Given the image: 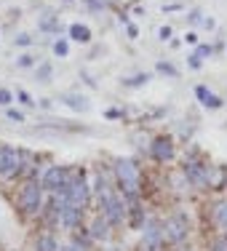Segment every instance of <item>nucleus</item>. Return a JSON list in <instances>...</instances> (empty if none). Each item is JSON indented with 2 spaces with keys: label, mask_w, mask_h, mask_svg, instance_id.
Wrapping results in <instances>:
<instances>
[{
  "label": "nucleus",
  "mask_w": 227,
  "mask_h": 251,
  "mask_svg": "<svg viewBox=\"0 0 227 251\" xmlns=\"http://www.w3.org/2000/svg\"><path fill=\"white\" fill-rule=\"evenodd\" d=\"M16 166H19V152H16L14 147L3 145V147H0V174L11 176L16 171Z\"/></svg>",
  "instance_id": "1"
},
{
  "label": "nucleus",
  "mask_w": 227,
  "mask_h": 251,
  "mask_svg": "<svg viewBox=\"0 0 227 251\" xmlns=\"http://www.w3.org/2000/svg\"><path fill=\"white\" fill-rule=\"evenodd\" d=\"M118 176H121L123 187H126L128 193H134V190H136V169H134V163L121 160V163H118Z\"/></svg>",
  "instance_id": "2"
},
{
  "label": "nucleus",
  "mask_w": 227,
  "mask_h": 251,
  "mask_svg": "<svg viewBox=\"0 0 227 251\" xmlns=\"http://www.w3.org/2000/svg\"><path fill=\"white\" fill-rule=\"evenodd\" d=\"M67 179V174H64V169H59V166H53V169L46 171V176H43V184L46 187H51V190H67L70 184L64 182Z\"/></svg>",
  "instance_id": "3"
},
{
  "label": "nucleus",
  "mask_w": 227,
  "mask_h": 251,
  "mask_svg": "<svg viewBox=\"0 0 227 251\" xmlns=\"http://www.w3.org/2000/svg\"><path fill=\"white\" fill-rule=\"evenodd\" d=\"M22 206L25 211H38L40 208V187L38 184H27L25 193H22Z\"/></svg>",
  "instance_id": "4"
},
{
  "label": "nucleus",
  "mask_w": 227,
  "mask_h": 251,
  "mask_svg": "<svg viewBox=\"0 0 227 251\" xmlns=\"http://www.w3.org/2000/svg\"><path fill=\"white\" fill-rule=\"evenodd\" d=\"M64 195L70 198V203H73V206H83V203H86V198H88V190H86V184H83V182H73L67 190H64Z\"/></svg>",
  "instance_id": "5"
},
{
  "label": "nucleus",
  "mask_w": 227,
  "mask_h": 251,
  "mask_svg": "<svg viewBox=\"0 0 227 251\" xmlns=\"http://www.w3.org/2000/svg\"><path fill=\"white\" fill-rule=\"evenodd\" d=\"M195 97H198V99L203 101V107H208V110H219V107H222V99L214 97V94L208 91L206 86H198V88H195Z\"/></svg>",
  "instance_id": "6"
},
{
  "label": "nucleus",
  "mask_w": 227,
  "mask_h": 251,
  "mask_svg": "<svg viewBox=\"0 0 227 251\" xmlns=\"http://www.w3.org/2000/svg\"><path fill=\"white\" fill-rule=\"evenodd\" d=\"M70 38L77 40V43H88L91 40V29L86 25H70Z\"/></svg>",
  "instance_id": "7"
},
{
  "label": "nucleus",
  "mask_w": 227,
  "mask_h": 251,
  "mask_svg": "<svg viewBox=\"0 0 227 251\" xmlns=\"http://www.w3.org/2000/svg\"><path fill=\"white\" fill-rule=\"evenodd\" d=\"M62 101H67V104L73 107V110H80V112H86L88 107H91V104H88V99H86V97H77V94H64V97H62Z\"/></svg>",
  "instance_id": "8"
},
{
  "label": "nucleus",
  "mask_w": 227,
  "mask_h": 251,
  "mask_svg": "<svg viewBox=\"0 0 227 251\" xmlns=\"http://www.w3.org/2000/svg\"><path fill=\"white\" fill-rule=\"evenodd\" d=\"M152 152H155V158H160V160H166V158H171V155H174V150H171V145H169L166 139H158V142H155Z\"/></svg>",
  "instance_id": "9"
},
{
  "label": "nucleus",
  "mask_w": 227,
  "mask_h": 251,
  "mask_svg": "<svg viewBox=\"0 0 227 251\" xmlns=\"http://www.w3.org/2000/svg\"><path fill=\"white\" fill-rule=\"evenodd\" d=\"M62 219H64V225H75L77 219H80V208H77V206L62 208Z\"/></svg>",
  "instance_id": "10"
},
{
  "label": "nucleus",
  "mask_w": 227,
  "mask_h": 251,
  "mask_svg": "<svg viewBox=\"0 0 227 251\" xmlns=\"http://www.w3.org/2000/svg\"><path fill=\"white\" fill-rule=\"evenodd\" d=\"M40 29H46V32H59L62 25H59L56 16H43V19H40Z\"/></svg>",
  "instance_id": "11"
},
{
  "label": "nucleus",
  "mask_w": 227,
  "mask_h": 251,
  "mask_svg": "<svg viewBox=\"0 0 227 251\" xmlns=\"http://www.w3.org/2000/svg\"><path fill=\"white\" fill-rule=\"evenodd\" d=\"M147 80H150V75H134V77H126V80H123V86H131V88H134V86H145V83Z\"/></svg>",
  "instance_id": "12"
},
{
  "label": "nucleus",
  "mask_w": 227,
  "mask_h": 251,
  "mask_svg": "<svg viewBox=\"0 0 227 251\" xmlns=\"http://www.w3.org/2000/svg\"><path fill=\"white\" fill-rule=\"evenodd\" d=\"M158 70H160L163 75H171V77H177V75H179V73H177V67H174V64H169V62H158Z\"/></svg>",
  "instance_id": "13"
},
{
  "label": "nucleus",
  "mask_w": 227,
  "mask_h": 251,
  "mask_svg": "<svg viewBox=\"0 0 227 251\" xmlns=\"http://www.w3.org/2000/svg\"><path fill=\"white\" fill-rule=\"evenodd\" d=\"M67 51H70L67 40H56V43H53V53H56V56H67Z\"/></svg>",
  "instance_id": "14"
},
{
  "label": "nucleus",
  "mask_w": 227,
  "mask_h": 251,
  "mask_svg": "<svg viewBox=\"0 0 227 251\" xmlns=\"http://www.w3.org/2000/svg\"><path fill=\"white\" fill-rule=\"evenodd\" d=\"M38 249H40V251H56V243H53L51 238H40V241H38Z\"/></svg>",
  "instance_id": "15"
},
{
  "label": "nucleus",
  "mask_w": 227,
  "mask_h": 251,
  "mask_svg": "<svg viewBox=\"0 0 227 251\" xmlns=\"http://www.w3.org/2000/svg\"><path fill=\"white\" fill-rule=\"evenodd\" d=\"M49 77H51V64H40V70H38V80L49 83Z\"/></svg>",
  "instance_id": "16"
},
{
  "label": "nucleus",
  "mask_w": 227,
  "mask_h": 251,
  "mask_svg": "<svg viewBox=\"0 0 227 251\" xmlns=\"http://www.w3.org/2000/svg\"><path fill=\"white\" fill-rule=\"evenodd\" d=\"M32 62H35V56H29V53H25V56L16 59V64H19V67H29Z\"/></svg>",
  "instance_id": "17"
},
{
  "label": "nucleus",
  "mask_w": 227,
  "mask_h": 251,
  "mask_svg": "<svg viewBox=\"0 0 227 251\" xmlns=\"http://www.w3.org/2000/svg\"><path fill=\"white\" fill-rule=\"evenodd\" d=\"M5 115H8V121H16V123H22V121H25V115H22L19 110H8Z\"/></svg>",
  "instance_id": "18"
},
{
  "label": "nucleus",
  "mask_w": 227,
  "mask_h": 251,
  "mask_svg": "<svg viewBox=\"0 0 227 251\" xmlns=\"http://www.w3.org/2000/svg\"><path fill=\"white\" fill-rule=\"evenodd\" d=\"M11 99H14V97H11V91H5V88H0V107H5Z\"/></svg>",
  "instance_id": "19"
},
{
  "label": "nucleus",
  "mask_w": 227,
  "mask_h": 251,
  "mask_svg": "<svg viewBox=\"0 0 227 251\" xmlns=\"http://www.w3.org/2000/svg\"><path fill=\"white\" fill-rule=\"evenodd\" d=\"M158 38H160V40H163V43H166V40L171 38V27H160V29H158Z\"/></svg>",
  "instance_id": "20"
},
{
  "label": "nucleus",
  "mask_w": 227,
  "mask_h": 251,
  "mask_svg": "<svg viewBox=\"0 0 227 251\" xmlns=\"http://www.w3.org/2000/svg\"><path fill=\"white\" fill-rule=\"evenodd\" d=\"M219 222H222V227H227V203L219 206Z\"/></svg>",
  "instance_id": "21"
},
{
  "label": "nucleus",
  "mask_w": 227,
  "mask_h": 251,
  "mask_svg": "<svg viewBox=\"0 0 227 251\" xmlns=\"http://www.w3.org/2000/svg\"><path fill=\"white\" fill-rule=\"evenodd\" d=\"M201 56H198V53H193V56H190V67H193V70H201Z\"/></svg>",
  "instance_id": "22"
},
{
  "label": "nucleus",
  "mask_w": 227,
  "mask_h": 251,
  "mask_svg": "<svg viewBox=\"0 0 227 251\" xmlns=\"http://www.w3.org/2000/svg\"><path fill=\"white\" fill-rule=\"evenodd\" d=\"M29 43H32L29 35H19V38H16V46H29Z\"/></svg>",
  "instance_id": "23"
},
{
  "label": "nucleus",
  "mask_w": 227,
  "mask_h": 251,
  "mask_svg": "<svg viewBox=\"0 0 227 251\" xmlns=\"http://www.w3.org/2000/svg\"><path fill=\"white\" fill-rule=\"evenodd\" d=\"M201 11H193V14H190V22H193V25H198V22H206V19H201Z\"/></svg>",
  "instance_id": "24"
},
{
  "label": "nucleus",
  "mask_w": 227,
  "mask_h": 251,
  "mask_svg": "<svg viewBox=\"0 0 227 251\" xmlns=\"http://www.w3.org/2000/svg\"><path fill=\"white\" fill-rule=\"evenodd\" d=\"M214 251H227V241H225V238H222V241L214 243Z\"/></svg>",
  "instance_id": "25"
},
{
  "label": "nucleus",
  "mask_w": 227,
  "mask_h": 251,
  "mask_svg": "<svg viewBox=\"0 0 227 251\" xmlns=\"http://www.w3.org/2000/svg\"><path fill=\"white\" fill-rule=\"evenodd\" d=\"M198 56H211V46H201V49H198Z\"/></svg>",
  "instance_id": "26"
},
{
  "label": "nucleus",
  "mask_w": 227,
  "mask_h": 251,
  "mask_svg": "<svg viewBox=\"0 0 227 251\" xmlns=\"http://www.w3.org/2000/svg\"><path fill=\"white\" fill-rule=\"evenodd\" d=\"M19 99H22V101H25V104H35V101H32V99H29V94H27V91H19Z\"/></svg>",
  "instance_id": "27"
},
{
  "label": "nucleus",
  "mask_w": 227,
  "mask_h": 251,
  "mask_svg": "<svg viewBox=\"0 0 227 251\" xmlns=\"http://www.w3.org/2000/svg\"><path fill=\"white\" fill-rule=\"evenodd\" d=\"M184 40H187V43H198V35H195V32H187V35H184Z\"/></svg>",
  "instance_id": "28"
},
{
  "label": "nucleus",
  "mask_w": 227,
  "mask_h": 251,
  "mask_svg": "<svg viewBox=\"0 0 227 251\" xmlns=\"http://www.w3.org/2000/svg\"><path fill=\"white\" fill-rule=\"evenodd\" d=\"M126 27H128V35H131V38H136V27L128 25V22H126Z\"/></svg>",
  "instance_id": "29"
}]
</instances>
